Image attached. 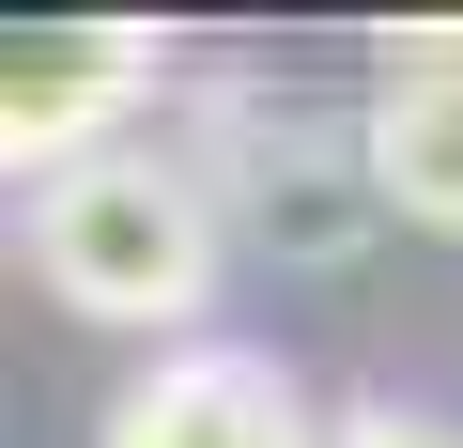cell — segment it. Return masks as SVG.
Segmentation results:
<instances>
[{"label":"cell","instance_id":"1","mask_svg":"<svg viewBox=\"0 0 463 448\" xmlns=\"http://www.w3.org/2000/svg\"><path fill=\"white\" fill-rule=\"evenodd\" d=\"M32 263L93 325H201V294H216L232 248H216L201 186L170 170V139H109V155H78V170L32 186Z\"/></svg>","mask_w":463,"mask_h":448},{"label":"cell","instance_id":"2","mask_svg":"<svg viewBox=\"0 0 463 448\" xmlns=\"http://www.w3.org/2000/svg\"><path fill=\"white\" fill-rule=\"evenodd\" d=\"M185 186H201V216H216V248L248 233V248H279V263H355V233H371V186H355V155L325 139V124H294V109H263V93H201V139L170 155Z\"/></svg>","mask_w":463,"mask_h":448},{"label":"cell","instance_id":"3","mask_svg":"<svg viewBox=\"0 0 463 448\" xmlns=\"http://www.w3.org/2000/svg\"><path fill=\"white\" fill-rule=\"evenodd\" d=\"M170 47L139 16H0V186H47L155 109Z\"/></svg>","mask_w":463,"mask_h":448},{"label":"cell","instance_id":"4","mask_svg":"<svg viewBox=\"0 0 463 448\" xmlns=\"http://www.w3.org/2000/svg\"><path fill=\"white\" fill-rule=\"evenodd\" d=\"M93 448H325V417H309V386L263 340H185V356H155L109 402Z\"/></svg>","mask_w":463,"mask_h":448},{"label":"cell","instance_id":"5","mask_svg":"<svg viewBox=\"0 0 463 448\" xmlns=\"http://www.w3.org/2000/svg\"><path fill=\"white\" fill-rule=\"evenodd\" d=\"M355 186L417 233H463V32H386L371 124H355Z\"/></svg>","mask_w":463,"mask_h":448},{"label":"cell","instance_id":"6","mask_svg":"<svg viewBox=\"0 0 463 448\" xmlns=\"http://www.w3.org/2000/svg\"><path fill=\"white\" fill-rule=\"evenodd\" d=\"M325 448H463V417H432V402H340Z\"/></svg>","mask_w":463,"mask_h":448},{"label":"cell","instance_id":"7","mask_svg":"<svg viewBox=\"0 0 463 448\" xmlns=\"http://www.w3.org/2000/svg\"><path fill=\"white\" fill-rule=\"evenodd\" d=\"M0 263H16V233H0Z\"/></svg>","mask_w":463,"mask_h":448}]
</instances>
